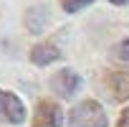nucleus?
I'll use <instances>...</instances> for the list:
<instances>
[{
  "label": "nucleus",
  "instance_id": "5",
  "mask_svg": "<svg viewBox=\"0 0 129 127\" xmlns=\"http://www.w3.org/2000/svg\"><path fill=\"white\" fill-rule=\"evenodd\" d=\"M104 89L114 102L129 99V71H109L104 76Z\"/></svg>",
  "mask_w": 129,
  "mask_h": 127
},
{
  "label": "nucleus",
  "instance_id": "9",
  "mask_svg": "<svg viewBox=\"0 0 129 127\" xmlns=\"http://www.w3.org/2000/svg\"><path fill=\"white\" fill-rule=\"evenodd\" d=\"M116 127H129V107L121 109V114H119V119H116Z\"/></svg>",
  "mask_w": 129,
  "mask_h": 127
},
{
  "label": "nucleus",
  "instance_id": "1",
  "mask_svg": "<svg viewBox=\"0 0 129 127\" xmlns=\"http://www.w3.org/2000/svg\"><path fill=\"white\" fill-rule=\"evenodd\" d=\"M69 127H109L106 112L101 102L96 99H84L69 112Z\"/></svg>",
  "mask_w": 129,
  "mask_h": 127
},
{
  "label": "nucleus",
  "instance_id": "8",
  "mask_svg": "<svg viewBox=\"0 0 129 127\" xmlns=\"http://www.w3.org/2000/svg\"><path fill=\"white\" fill-rule=\"evenodd\" d=\"M114 56H116L119 61L129 64V38H124V41H119V43L114 46Z\"/></svg>",
  "mask_w": 129,
  "mask_h": 127
},
{
  "label": "nucleus",
  "instance_id": "6",
  "mask_svg": "<svg viewBox=\"0 0 129 127\" xmlns=\"http://www.w3.org/2000/svg\"><path fill=\"white\" fill-rule=\"evenodd\" d=\"M61 58V51L56 48V43L51 41H43V43H36L30 48V61L36 64V66H51L53 61Z\"/></svg>",
  "mask_w": 129,
  "mask_h": 127
},
{
  "label": "nucleus",
  "instance_id": "7",
  "mask_svg": "<svg viewBox=\"0 0 129 127\" xmlns=\"http://www.w3.org/2000/svg\"><path fill=\"white\" fill-rule=\"evenodd\" d=\"M91 3H94V0H61V8L66 13H79V10L89 8Z\"/></svg>",
  "mask_w": 129,
  "mask_h": 127
},
{
  "label": "nucleus",
  "instance_id": "2",
  "mask_svg": "<svg viewBox=\"0 0 129 127\" xmlns=\"http://www.w3.org/2000/svg\"><path fill=\"white\" fill-rule=\"evenodd\" d=\"M81 76L74 71V69H58L53 76H51V89L58 99H71L79 89H81Z\"/></svg>",
  "mask_w": 129,
  "mask_h": 127
},
{
  "label": "nucleus",
  "instance_id": "4",
  "mask_svg": "<svg viewBox=\"0 0 129 127\" xmlns=\"http://www.w3.org/2000/svg\"><path fill=\"white\" fill-rule=\"evenodd\" d=\"M61 119H63V114H61L58 102L38 99V104L33 109V117H30V127H58Z\"/></svg>",
  "mask_w": 129,
  "mask_h": 127
},
{
  "label": "nucleus",
  "instance_id": "3",
  "mask_svg": "<svg viewBox=\"0 0 129 127\" xmlns=\"http://www.w3.org/2000/svg\"><path fill=\"white\" fill-rule=\"evenodd\" d=\"M0 122H8V124L25 122V104L20 102V97L5 89H0Z\"/></svg>",
  "mask_w": 129,
  "mask_h": 127
},
{
  "label": "nucleus",
  "instance_id": "10",
  "mask_svg": "<svg viewBox=\"0 0 129 127\" xmlns=\"http://www.w3.org/2000/svg\"><path fill=\"white\" fill-rule=\"evenodd\" d=\"M109 3H111V5H126L129 0H109Z\"/></svg>",
  "mask_w": 129,
  "mask_h": 127
}]
</instances>
